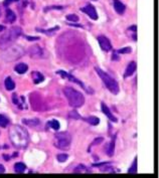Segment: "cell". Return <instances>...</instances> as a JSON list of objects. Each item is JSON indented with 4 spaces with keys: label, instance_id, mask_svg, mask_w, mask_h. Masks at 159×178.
I'll return each instance as SVG.
<instances>
[{
    "label": "cell",
    "instance_id": "obj_1",
    "mask_svg": "<svg viewBox=\"0 0 159 178\" xmlns=\"http://www.w3.org/2000/svg\"><path fill=\"white\" fill-rule=\"evenodd\" d=\"M9 137L15 147L18 148H25L27 147L29 142V137L27 131L22 128L21 126L14 125L10 129L9 132Z\"/></svg>",
    "mask_w": 159,
    "mask_h": 178
},
{
    "label": "cell",
    "instance_id": "obj_2",
    "mask_svg": "<svg viewBox=\"0 0 159 178\" xmlns=\"http://www.w3.org/2000/svg\"><path fill=\"white\" fill-rule=\"evenodd\" d=\"M22 34V29L19 26H12L6 32L0 36V49H5L10 46L20 35Z\"/></svg>",
    "mask_w": 159,
    "mask_h": 178
},
{
    "label": "cell",
    "instance_id": "obj_3",
    "mask_svg": "<svg viewBox=\"0 0 159 178\" xmlns=\"http://www.w3.org/2000/svg\"><path fill=\"white\" fill-rule=\"evenodd\" d=\"M25 53L24 49L20 45H10L7 48L3 49L2 53H1V58L6 62H15L17 59L23 56Z\"/></svg>",
    "mask_w": 159,
    "mask_h": 178
},
{
    "label": "cell",
    "instance_id": "obj_4",
    "mask_svg": "<svg viewBox=\"0 0 159 178\" xmlns=\"http://www.w3.org/2000/svg\"><path fill=\"white\" fill-rule=\"evenodd\" d=\"M64 94L66 95L68 101V104L74 108H80L85 103V98L83 94L72 88H64Z\"/></svg>",
    "mask_w": 159,
    "mask_h": 178
},
{
    "label": "cell",
    "instance_id": "obj_5",
    "mask_svg": "<svg viewBox=\"0 0 159 178\" xmlns=\"http://www.w3.org/2000/svg\"><path fill=\"white\" fill-rule=\"evenodd\" d=\"M95 71L97 72V74L99 75V77L102 79L103 83L105 84V86L107 87V89L114 95H117L119 93V85L116 82V80H114L111 76L105 73L104 71H102L99 68H95Z\"/></svg>",
    "mask_w": 159,
    "mask_h": 178
},
{
    "label": "cell",
    "instance_id": "obj_6",
    "mask_svg": "<svg viewBox=\"0 0 159 178\" xmlns=\"http://www.w3.org/2000/svg\"><path fill=\"white\" fill-rule=\"evenodd\" d=\"M54 146L60 150H68L72 143V136L68 132H60L54 136Z\"/></svg>",
    "mask_w": 159,
    "mask_h": 178
},
{
    "label": "cell",
    "instance_id": "obj_7",
    "mask_svg": "<svg viewBox=\"0 0 159 178\" xmlns=\"http://www.w3.org/2000/svg\"><path fill=\"white\" fill-rule=\"evenodd\" d=\"M28 53L31 57L33 58H42V57H46V51L44 49L42 48V46H39V45L35 44L33 46H30L28 49Z\"/></svg>",
    "mask_w": 159,
    "mask_h": 178
},
{
    "label": "cell",
    "instance_id": "obj_8",
    "mask_svg": "<svg viewBox=\"0 0 159 178\" xmlns=\"http://www.w3.org/2000/svg\"><path fill=\"white\" fill-rule=\"evenodd\" d=\"M98 42H99L100 46H101V48L103 49V50L109 51L112 49L111 42H110L109 39H108L106 36H104V35H100V36H98Z\"/></svg>",
    "mask_w": 159,
    "mask_h": 178
},
{
    "label": "cell",
    "instance_id": "obj_9",
    "mask_svg": "<svg viewBox=\"0 0 159 178\" xmlns=\"http://www.w3.org/2000/svg\"><path fill=\"white\" fill-rule=\"evenodd\" d=\"M81 10L83 11V12H85L86 14L89 15L93 20H97L98 19V14H97V12H96V8L93 6V5L88 4L87 6L81 8Z\"/></svg>",
    "mask_w": 159,
    "mask_h": 178
},
{
    "label": "cell",
    "instance_id": "obj_10",
    "mask_svg": "<svg viewBox=\"0 0 159 178\" xmlns=\"http://www.w3.org/2000/svg\"><path fill=\"white\" fill-rule=\"evenodd\" d=\"M56 74H58L60 76H62V78H64V79H68V80H70V82H74V83H76V84H78V86H81V87H83L85 90H87V89L85 88V86H84V84L82 82H80V81L78 80V79H76L74 77H72V75H70V74H68V73H66V72H64V71H58V72H56Z\"/></svg>",
    "mask_w": 159,
    "mask_h": 178
},
{
    "label": "cell",
    "instance_id": "obj_11",
    "mask_svg": "<svg viewBox=\"0 0 159 178\" xmlns=\"http://www.w3.org/2000/svg\"><path fill=\"white\" fill-rule=\"evenodd\" d=\"M114 8H115V10L117 13H119V14H123V13L125 12L126 6H125L121 1H119V0H114Z\"/></svg>",
    "mask_w": 159,
    "mask_h": 178
},
{
    "label": "cell",
    "instance_id": "obj_12",
    "mask_svg": "<svg viewBox=\"0 0 159 178\" xmlns=\"http://www.w3.org/2000/svg\"><path fill=\"white\" fill-rule=\"evenodd\" d=\"M136 69H137L136 62H131L130 64H128V66H127L124 77H125V78H128V77L132 76V75L135 73V71H136Z\"/></svg>",
    "mask_w": 159,
    "mask_h": 178
},
{
    "label": "cell",
    "instance_id": "obj_13",
    "mask_svg": "<svg viewBox=\"0 0 159 178\" xmlns=\"http://www.w3.org/2000/svg\"><path fill=\"white\" fill-rule=\"evenodd\" d=\"M102 111H103L104 114H105L106 116H107L112 122H115V123L117 122V118H116V117L114 116L113 114H112L111 111H110V109L108 108V107L106 106V104H104V103L102 104Z\"/></svg>",
    "mask_w": 159,
    "mask_h": 178
},
{
    "label": "cell",
    "instance_id": "obj_14",
    "mask_svg": "<svg viewBox=\"0 0 159 178\" xmlns=\"http://www.w3.org/2000/svg\"><path fill=\"white\" fill-rule=\"evenodd\" d=\"M14 70H15V72H16V73L22 75V74H24V73L27 72V70H28V66H27L26 64H23V62H21V64H16V66H15Z\"/></svg>",
    "mask_w": 159,
    "mask_h": 178
},
{
    "label": "cell",
    "instance_id": "obj_15",
    "mask_svg": "<svg viewBox=\"0 0 159 178\" xmlns=\"http://www.w3.org/2000/svg\"><path fill=\"white\" fill-rule=\"evenodd\" d=\"M32 79H33V83H34V84H39V83H42L44 81V75H42L39 72H33Z\"/></svg>",
    "mask_w": 159,
    "mask_h": 178
},
{
    "label": "cell",
    "instance_id": "obj_16",
    "mask_svg": "<svg viewBox=\"0 0 159 178\" xmlns=\"http://www.w3.org/2000/svg\"><path fill=\"white\" fill-rule=\"evenodd\" d=\"M6 20L8 21L9 23H13L16 20V15H15V13L9 8L6 9Z\"/></svg>",
    "mask_w": 159,
    "mask_h": 178
},
{
    "label": "cell",
    "instance_id": "obj_17",
    "mask_svg": "<svg viewBox=\"0 0 159 178\" xmlns=\"http://www.w3.org/2000/svg\"><path fill=\"white\" fill-rule=\"evenodd\" d=\"M4 86H5V88H6L7 91H12V90H14L15 89V84H14V82H13L12 79H11L10 77H8V78L5 79Z\"/></svg>",
    "mask_w": 159,
    "mask_h": 178
},
{
    "label": "cell",
    "instance_id": "obj_18",
    "mask_svg": "<svg viewBox=\"0 0 159 178\" xmlns=\"http://www.w3.org/2000/svg\"><path fill=\"white\" fill-rule=\"evenodd\" d=\"M115 140H116V137L114 136V138L112 139V141L110 142V144L107 147V154L110 157L113 156V154H114V150H115Z\"/></svg>",
    "mask_w": 159,
    "mask_h": 178
},
{
    "label": "cell",
    "instance_id": "obj_19",
    "mask_svg": "<svg viewBox=\"0 0 159 178\" xmlns=\"http://www.w3.org/2000/svg\"><path fill=\"white\" fill-rule=\"evenodd\" d=\"M84 120H85L87 123L91 124V125H93V126H96L100 123V119L97 118V117H95V116L87 117V118H84Z\"/></svg>",
    "mask_w": 159,
    "mask_h": 178
},
{
    "label": "cell",
    "instance_id": "obj_20",
    "mask_svg": "<svg viewBox=\"0 0 159 178\" xmlns=\"http://www.w3.org/2000/svg\"><path fill=\"white\" fill-rule=\"evenodd\" d=\"M22 122H23V124H25L26 126H30V127L37 126L39 124L38 119H30V120H28V119H23Z\"/></svg>",
    "mask_w": 159,
    "mask_h": 178
},
{
    "label": "cell",
    "instance_id": "obj_21",
    "mask_svg": "<svg viewBox=\"0 0 159 178\" xmlns=\"http://www.w3.org/2000/svg\"><path fill=\"white\" fill-rule=\"evenodd\" d=\"M25 169H26V166H25L23 163H21V162L15 163L14 170H15V172H16V173H22V172L25 171Z\"/></svg>",
    "mask_w": 159,
    "mask_h": 178
},
{
    "label": "cell",
    "instance_id": "obj_22",
    "mask_svg": "<svg viewBox=\"0 0 159 178\" xmlns=\"http://www.w3.org/2000/svg\"><path fill=\"white\" fill-rule=\"evenodd\" d=\"M8 123H9V120L7 119V117H5L4 115H2V114H0V127H2V128L7 127Z\"/></svg>",
    "mask_w": 159,
    "mask_h": 178
},
{
    "label": "cell",
    "instance_id": "obj_23",
    "mask_svg": "<svg viewBox=\"0 0 159 178\" xmlns=\"http://www.w3.org/2000/svg\"><path fill=\"white\" fill-rule=\"evenodd\" d=\"M48 125H50V127H52L54 130H58L60 127V123H58V121H56V120H52V121L48 122Z\"/></svg>",
    "mask_w": 159,
    "mask_h": 178
},
{
    "label": "cell",
    "instance_id": "obj_24",
    "mask_svg": "<svg viewBox=\"0 0 159 178\" xmlns=\"http://www.w3.org/2000/svg\"><path fill=\"white\" fill-rule=\"evenodd\" d=\"M136 172H137V158H135V160L133 161L132 166H131V167L129 168L128 173L134 174V173H136Z\"/></svg>",
    "mask_w": 159,
    "mask_h": 178
},
{
    "label": "cell",
    "instance_id": "obj_25",
    "mask_svg": "<svg viewBox=\"0 0 159 178\" xmlns=\"http://www.w3.org/2000/svg\"><path fill=\"white\" fill-rule=\"evenodd\" d=\"M66 19L68 21H72V22H76L78 20V16L76 14H68L66 15Z\"/></svg>",
    "mask_w": 159,
    "mask_h": 178
},
{
    "label": "cell",
    "instance_id": "obj_26",
    "mask_svg": "<svg viewBox=\"0 0 159 178\" xmlns=\"http://www.w3.org/2000/svg\"><path fill=\"white\" fill-rule=\"evenodd\" d=\"M68 117H70V119H74V120H78V119H82V117L80 116V115H78V113L76 112V111H72V112H70V114H68Z\"/></svg>",
    "mask_w": 159,
    "mask_h": 178
},
{
    "label": "cell",
    "instance_id": "obj_27",
    "mask_svg": "<svg viewBox=\"0 0 159 178\" xmlns=\"http://www.w3.org/2000/svg\"><path fill=\"white\" fill-rule=\"evenodd\" d=\"M68 158V154H58V156H56V159L58 160L60 162H64L66 161V159Z\"/></svg>",
    "mask_w": 159,
    "mask_h": 178
},
{
    "label": "cell",
    "instance_id": "obj_28",
    "mask_svg": "<svg viewBox=\"0 0 159 178\" xmlns=\"http://www.w3.org/2000/svg\"><path fill=\"white\" fill-rule=\"evenodd\" d=\"M37 30H40V31H42V32L46 33V34H50V32H52V31H56V30H58V26L54 27V28H52V29H48V30H44V29H37Z\"/></svg>",
    "mask_w": 159,
    "mask_h": 178
},
{
    "label": "cell",
    "instance_id": "obj_29",
    "mask_svg": "<svg viewBox=\"0 0 159 178\" xmlns=\"http://www.w3.org/2000/svg\"><path fill=\"white\" fill-rule=\"evenodd\" d=\"M131 51H132L131 47H124V48L119 49V50H118V52H119V53H130Z\"/></svg>",
    "mask_w": 159,
    "mask_h": 178
},
{
    "label": "cell",
    "instance_id": "obj_30",
    "mask_svg": "<svg viewBox=\"0 0 159 178\" xmlns=\"http://www.w3.org/2000/svg\"><path fill=\"white\" fill-rule=\"evenodd\" d=\"M86 169H87V168H86L84 165H78V167L74 170V173H76V172H82V171H85Z\"/></svg>",
    "mask_w": 159,
    "mask_h": 178
},
{
    "label": "cell",
    "instance_id": "obj_31",
    "mask_svg": "<svg viewBox=\"0 0 159 178\" xmlns=\"http://www.w3.org/2000/svg\"><path fill=\"white\" fill-rule=\"evenodd\" d=\"M102 141H103V138H97V139L94 140V142H93V143H92L91 147H92V146H95V144H99V143H101ZM91 147H90V148H91ZM90 148H89V150H90Z\"/></svg>",
    "mask_w": 159,
    "mask_h": 178
},
{
    "label": "cell",
    "instance_id": "obj_32",
    "mask_svg": "<svg viewBox=\"0 0 159 178\" xmlns=\"http://www.w3.org/2000/svg\"><path fill=\"white\" fill-rule=\"evenodd\" d=\"M18 99H19V97L17 96L16 94L12 95V101H13V103H14L15 105H17V103H18Z\"/></svg>",
    "mask_w": 159,
    "mask_h": 178
},
{
    "label": "cell",
    "instance_id": "obj_33",
    "mask_svg": "<svg viewBox=\"0 0 159 178\" xmlns=\"http://www.w3.org/2000/svg\"><path fill=\"white\" fill-rule=\"evenodd\" d=\"M62 8H64L62 6H50V7H46V8L44 9V11H48V9H50H50H60H60H62Z\"/></svg>",
    "mask_w": 159,
    "mask_h": 178
},
{
    "label": "cell",
    "instance_id": "obj_34",
    "mask_svg": "<svg viewBox=\"0 0 159 178\" xmlns=\"http://www.w3.org/2000/svg\"><path fill=\"white\" fill-rule=\"evenodd\" d=\"M26 38L28 39L29 41H33V40H38L39 37L38 36H26Z\"/></svg>",
    "mask_w": 159,
    "mask_h": 178
},
{
    "label": "cell",
    "instance_id": "obj_35",
    "mask_svg": "<svg viewBox=\"0 0 159 178\" xmlns=\"http://www.w3.org/2000/svg\"><path fill=\"white\" fill-rule=\"evenodd\" d=\"M12 1H18V0H5V1H4V5H5V6H8V5L10 4Z\"/></svg>",
    "mask_w": 159,
    "mask_h": 178
},
{
    "label": "cell",
    "instance_id": "obj_36",
    "mask_svg": "<svg viewBox=\"0 0 159 178\" xmlns=\"http://www.w3.org/2000/svg\"><path fill=\"white\" fill-rule=\"evenodd\" d=\"M4 172H5V167L2 164H0V173H4Z\"/></svg>",
    "mask_w": 159,
    "mask_h": 178
},
{
    "label": "cell",
    "instance_id": "obj_37",
    "mask_svg": "<svg viewBox=\"0 0 159 178\" xmlns=\"http://www.w3.org/2000/svg\"><path fill=\"white\" fill-rule=\"evenodd\" d=\"M129 29H130V30H133L134 32H136V25H133V26H131Z\"/></svg>",
    "mask_w": 159,
    "mask_h": 178
},
{
    "label": "cell",
    "instance_id": "obj_38",
    "mask_svg": "<svg viewBox=\"0 0 159 178\" xmlns=\"http://www.w3.org/2000/svg\"><path fill=\"white\" fill-rule=\"evenodd\" d=\"M4 29H5V27L3 26V25H1V24H0V32H2V31L4 30Z\"/></svg>",
    "mask_w": 159,
    "mask_h": 178
}]
</instances>
